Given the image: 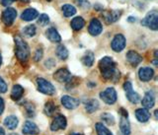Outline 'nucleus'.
Returning <instances> with one entry per match:
<instances>
[{"instance_id": "17", "label": "nucleus", "mask_w": 158, "mask_h": 135, "mask_svg": "<svg viewBox=\"0 0 158 135\" xmlns=\"http://www.w3.org/2000/svg\"><path fill=\"white\" fill-rule=\"evenodd\" d=\"M61 104L63 107L68 109H73L79 106V101L77 99H74L69 96H63L61 98Z\"/></svg>"}, {"instance_id": "32", "label": "nucleus", "mask_w": 158, "mask_h": 135, "mask_svg": "<svg viewBox=\"0 0 158 135\" xmlns=\"http://www.w3.org/2000/svg\"><path fill=\"white\" fill-rule=\"evenodd\" d=\"M73 1L79 8H81V9L90 8V3H89L88 0H73Z\"/></svg>"}, {"instance_id": "9", "label": "nucleus", "mask_w": 158, "mask_h": 135, "mask_svg": "<svg viewBox=\"0 0 158 135\" xmlns=\"http://www.w3.org/2000/svg\"><path fill=\"white\" fill-rule=\"evenodd\" d=\"M66 118L65 117L61 116V114H58L56 117H54L53 121L51 124V129L52 131H57V130H60V129H64L66 127Z\"/></svg>"}, {"instance_id": "10", "label": "nucleus", "mask_w": 158, "mask_h": 135, "mask_svg": "<svg viewBox=\"0 0 158 135\" xmlns=\"http://www.w3.org/2000/svg\"><path fill=\"white\" fill-rule=\"evenodd\" d=\"M122 15V11L118 10H108L103 13V17L107 24H112L117 22Z\"/></svg>"}, {"instance_id": "30", "label": "nucleus", "mask_w": 158, "mask_h": 135, "mask_svg": "<svg viewBox=\"0 0 158 135\" xmlns=\"http://www.w3.org/2000/svg\"><path fill=\"white\" fill-rule=\"evenodd\" d=\"M36 31H37V29H36V26H35V25H29V26H26L23 29L24 35L29 38L34 37L35 35H36Z\"/></svg>"}, {"instance_id": "6", "label": "nucleus", "mask_w": 158, "mask_h": 135, "mask_svg": "<svg viewBox=\"0 0 158 135\" xmlns=\"http://www.w3.org/2000/svg\"><path fill=\"white\" fill-rule=\"evenodd\" d=\"M112 49L116 52H121L126 47V38L122 34H118L114 37L112 43H111Z\"/></svg>"}, {"instance_id": "23", "label": "nucleus", "mask_w": 158, "mask_h": 135, "mask_svg": "<svg viewBox=\"0 0 158 135\" xmlns=\"http://www.w3.org/2000/svg\"><path fill=\"white\" fill-rule=\"evenodd\" d=\"M23 94H24V88L22 86H20V85H14L11 92V98L14 101H18V100L21 99Z\"/></svg>"}, {"instance_id": "15", "label": "nucleus", "mask_w": 158, "mask_h": 135, "mask_svg": "<svg viewBox=\"0 0 158 135\" xmlns=\"http://www.w3.org/2000/svg\"><path fill=\"white\" fill-rule=\"evenodd\" d=\"M141 104L146 109L151 108L154 107V104H155V95H154V93H153L152 91L147 92L145 94L144 98L142 99Z\"/></svg>"}, {"instance_id": "19", "label": "nucleus", "mask_w": 158, "mask_h": 135, "mask_svg": "<svg viewBox=\"0 0 158 135\" xmlns=\"http://www.w3.org/2000/svg\"><path fill=\"white\" fill-rule=\"evenodd\" d=\"M135 117L140 122H146L150 118V112L146 108H138L135 111Z\"/></svg>"}, {"instance_id": "43", "label": "nucleus", "mask_w": 158, "mask_h": 135, "mask_svg": "<svg viewBox=\"0 0 158 135\" xmlns=\"http://www.w3.org/2000/svg\"><path fill=\"white\" fill-rule=\"evenodd\" d=\"M71 135H83V134H80V133H72Z\"/></svg>"}, {"instance_id": "40", "label": "nucleus", "mask_w": 158, "mask_h": 135, "mask_svg": "<svg viewBox=\"0 0 158 135\" xmlns=\"http://www.w3.org/2000/svg\"><path fill=\"white\" fill-rule=\"evenodd\" d=\"M0 135H5V130L0 126Z\"/></svg>"}, {"instance_id": "13", "label": "nucleus", "mask_w": 158, "mask_h": 135, "mask_svg": "<svg viewBox=\"0 0 158 135\" xmlns=\"http://www.w3.org/2000/svg\"><path fill=\"white\" fill-rule=\"evenodd\" d=\"M127 60L131 66H137L142 61V56L135 51H130L127 53Z\"/></svg>"}, {"instance_id": "34", "label": "nucleus", "mask_w": 158, "mask_h": 135, "mask_svg": "<svg viewBox=\"0 0 158 135\" xmlns=\"http://www.w3.org/2000/svg\"><path fill=\"white\" fill-rule=\"evenodd\" d=\"M102 118L104 121L109 124V125H113V124L115 123V118H114V117L111 113H104L102 116Z\"/></svg>"}, {"instance_id": "27", "label": "nucleus", "mask_w": 158, "mask_h": 135, "mask_svg": "<svg viewBox=\"0 0 158 135\" xmlns=\"http://www.w3.org/2000/svg\"><path fill=\"white\" fill-rule=\"evenodd\" d=\"M98 108H99V103H98V101H96V100L92 99V100H89V101L86 102L85 108L89 113H92L95 111H97Z\"/></svg>"}, {"instance_id": "24", "label": "nucleus", "mask_w": 158, "mask_h": 135, "mask_svg": "<svg viewBox=\"0 0 158 135\" xmlns=\"http://www.w3.org/2000/svg\"><path fill=\"white\" fill-rule=\"evenodd\" d=\"M4 125L8 129H15L18 125V118L14 116L7 117L4 121Z\"/></svg>"}, {"instance_id": "44", "label": "nucleus", "mask_w": 158, "mask_h": 135, "mask_svg": "<svg viewBox=\"0 0 158 135\" xmlns=\"http://www.w3.org/2000/svg\"><path fill=\"white\" fill-rule=\"evenodd\" d=\"M10 135H18V134H15V133H12V134H10Z\"/></svg>"}, {"instance_id": "37", "label": "nucleus", "mask_w": 158, "mask_h": 135, "mask_svg": "<svg viewBox=\"0 0 158 135\" xmlns=\"http://www.w3.org/2000/svg\"><path fill=\"white\" fill-rule=\"evenodd\" d=\"M14 1H15V0H1V4L3 5V6H5V7H8L11 4H13Z\"/></svg>"}, {"instance_id": "35", "label": "nucleus", "mask_w": 158, "mask_h": 135, "mask_svg": "<svg viewBox=\"0 0 158 135\" xmlns=\"http://www.w3.org/2000/svg\"><path fill=\"white\" fill-rule=\"evenodd\" d=\"M42 57H43V49L42 48H38L36 51V52H35V54H34V60L38 62V61L41 60Z\"/></svg>"}, {"instance_id": "2", "label": "nucleus", "mask_w": 158, "mask_h": 135, "mask_svg": "<svg viewBox=\"0 0 158 135\" xmlns=\"http://www.w3.org/2000/svg\"><path fill=\"white\" fill-rule=\"evenodd\" d=\"M14 41H15V47H16V48H15V52H16L17 58L22 63L27 62L29 59V56H30V49H29L27 43L19 36L15 37Z\"/></svg>"}, {"instance_id": "33", "label": "nucleus", "mask_w": 158, "mask_h": 135, "mask_svg": "<svg viewBox=\"0 0 158 135\" xmlns=\"http://www.w3.org/2000/svg\"><path fill=\"white\" fill-rule=\"evenodd\" d=\"M49 22V17L48 15L47 14H42L39 16V19H38V24H40L41 26H46L48 25Z\"/></svg>"}, {"instance_id": "26", "label": "nucleus", "mask_w": 158, "mask_h": 135, "mask_svg": "<svg viewBox=\"0 0 158 135\" xmlns=\"http://www.w3.org/2000/svg\"><path fill=\"white\" fill-rule=\"evenodd\" d=\"M94 60H95V57H94V54L91 51H87L85 54H84V56L82 57V63L88 67L93 65Z\"/></svg>"}, {"instance_id": "16", "label": "nucleus", "mask_w": 158, "mask_h": 135, "mask_svg": "<svg viewBox=\"0 0 158 135\" xmlns=\"http://www.w3.org/2000/svg\"><path fill=\"white\" fill-rule=\"evenodd\" d=\"M22 131L25 135H36L40 132L37 124L34 123L33 121H30L25 122Z\"/></svg>"}, {"instance_id": "22", "label": "nucleus", "mask_w": 158, "mask_h": 135, "mask_svg": "<svg viewBox=\"0 0 158 135\" xmlns=\"http://www.w3.org/2000/svg\"><path fill=\"white\" fill-rule=\"evenodd\" d=\"M70 25L74 31H80V30L85 26V21H84V19L82 17L78 16V17H75L72 19Z\"/></svg>"}, {"instance_id": "8", "label": "nucleus", "mask_w": 158, "mask_h": 135, "mask_svg": "<svg viewBox=\"0 0 158 135\" xmlns=\"http://www.w3.org/2000/svg\"><path fill=\"white\" fill-rule=\"evenodd\" d=\"M123 89H125V91L127 92V98L131 103L137 104L138 102H139V100H140L139 95H138L137 93H135V92H133L132 84L131 82L127 81V82H126L125 84H123Z\"/></svg>"}, {"instance_id": "20", "label": "nucleus", "mask_w": 158, "mask_h": 135, "mask_svg": "<svg viewBox=\"0 0 158 135\" xmlns=\"http://www.w3.org/2000/svg\"><path fill=\"white\" fill-rule=\"evenodd\" d=\"M47 37L51 42L52 43H60L61 42V37L58 34L54 28H49L47 31Z\"/></svg>"}, {"instance_id": "12", "label": "nucleus", "mask_w": 158, "mask_h": 135, "mask_svg": "<svg viewBox=\"0 0 158 135\" xmlns=\"http://www.w3.org/2000/svg\"><path fill=\"white\" fill-rule=\"evenodd\" d=\"M53 78L56 79L57 82H60V83L65 82L66 83L68 80L71 78V74H70V72H69L67 69L60 68V69H58L57 71L53 74Z\"/></svg>"}, {"instance_id": "7", "label": "nucleus", "mask_w": 158, "mask_h": 135, "mask_svg": "<svg viewBox=\"0 0 158 135\" xmlns=\"http://www.w3.org/2000/svg\"><path fill=\"white\" fill-rule=\"evenodd\" d=\"M17 17V11L14 8L8 7L2 13V21L6 26H11Z\"/></svg>"}, {"instance_id": "4", "label": "nucleus", "mask_w": 158, "mask_h": 135, "mask_svg": "<svg viewBox=\"0 0 158 135\" xmlns=\"http://www.w3.org/2000/svg\"><path fill=\"white\" fill-rule=\"evenodd\" d=\"M37 83H38V90L41 93L48 95V96H52V95L56 93V89H54L53 85L51 82L47 81L46 79L38 78Z\"/></svg>"}, {"instance_id": "18", "label": "nucleus", "mask_w": 158, "mask_h": 135, "mask_svg": "<svg viewBox=\"0 0 158 135\" xmlns=\"http://www.w3.org/2000/svg\"><path fill=\"white\" fill-rule=\"evenodd\" d=\"M37 17H39V12L34 8L26 9L21 15L22 20H24V21H27V22L32 21V20H35Z\"/></svg>"}, {"instance_id": "28", "label": "nucleus", "mask_w": 158, "mask_h": 135, "mask_svg": "<svg viewBox=\"0 0 158 135\" xmlns=\"http://www.w3.org/2000/svg\"><path fill=\"white\" fill-rule=\"evenodd\" d=\"M56 55L59 59H61V60H65V59L68 57V51L67 48L60 44V46H58L56 47Z\"/></svg>"}, {"instance_id": "5", "label": "nucleus", "mask_w": 158, "mask_h": 135, "mask_svg": "<svg viewBox=\"0 0 158 135\" xmlns=\"http://www.w3.org/2000/svg\"><path fill=\"white\" fill-rule=\"evenodd\" d=\"M100 97L102 99V101L105 104H114L117 101V92L114 88L109 87L105 90V91H103L100 94Z\"/></svg>"}, {"instance_id": "3", "label": "nucleus", "mask_w": 158, "mask_h": 135, "mask_svg": "<svg viewBox=\"0 0 158 135\" xmlns=\"http://www.w3.org/2000/svg\"><path fill=\"white\" fill-rule=\"evenodd\" d=\"M141 25L153 30V31H156L158 29V12L156 10H152L148 13L141 21Z\"/></svg>"}, {"instance_id": "14", "label": "nucleus", "mask_w": 158, "mask_h": 135, "mask_svg": "<svg viewBox=\"0 0 158 135\" xmlns=\"http://www.w3.org/2000/svg\"><path fill=\"white\" fill-rule=\"evenodd\" d=\"M138 76H139V79L143 82L150 81L152 77L154 76V71H153V69L150 67H142L139 69Z\"/></svg>"}, {"instance_id": "1", "label": "nucleus", "mask_w": 158, "mask_h": 135, "mask_svg": "<svg viewBox=\"0 0 158 135\" xmlns=\"http://www.w3.org/2000/svg\"><path fill=\"white\" fill-rule=\"evenodd\" d=\"M99 68L101 70L102 76L106 80L117 81L120 78V71L116 69V62L110 56L103 57L99 62Z\"/></svg>"}, {"instance_id": "42", "label": "nucleus", "mask_w": 158, "mask_h": 135, "mask_svg": "<svg viewBox=\"0 0 158 135\" xmlns=\"http://www.w3.org/2000/svg\"><path fill=\"white\" fill-rule=\"evenodd\" d=\"M20 1H22V2H29L30 0H20Z\"/></svg>"}, {"instance_id": "11", "label": "nucleus", "mask_w": 158, "mask_h": 135, "mask_svg": "<svg viewBox=\"0 0 158 135\" xmlns=\"http://www.w3.org/2000/svg\"><path fill=\"white\" fill-rule=\"evenodd\" d=\"M88 31H89V33H90V35H92V36H98V35H100L103 31L102 23L96 18L92 19L90 24H89Z\"/></svg>"}, {"instance_id": "31", "label": "nucleus", "mask_w": 158, "mask_h": 135, "mask_svg": "<svg viewBox=\"0 0 158 135\" xmlns=\"http://www.w3.org/2000/svg\"><path fill=\"white\" fill-rule=\"evenodd\" d=\"M56 107L54 106V104L52 102H48L46 104V106H44V112H46V113L48 117H52V114L56 112Z\"/></svg>"}, {"instance_id": "38", "label": "nucleus", "mask_w": 158, "mask_h": 135, "mask_svg": "<svg viewBox=\"0 0 158 135\" xmlns=\"http://www.w3.org/2000/svg\"><path fill=\"white\" fill-rule=\"evenodd\" d=\"M4 111V101H3V99L0 97V114H2Z\"/></svg>"}, {"instance_id": "45", "label": "nucleus", "mask_w": 158, "mask_h": 135, "mask_svg": "<svg viewBox=\"0 0 158 135\" xmlns=\"http://www.w3.org/2000/svg\"><path fill=\"white\" fill-rule=\"evenodd\" d=\"M47 1H48V2H51V1H52V0H47Z\"/></svg>"}, {"instance_id": "39", "label": "nucleus", "mask_w": 158, "mask_h": 135, "mask_svg": "<svg viewBox=\"0 0 158 135\" xmlns=\"http://www.w3.org/2000/svg\"><path fill=\"white\" fill-rule=\"evenodd\" d=\"M135 20H136V19H135V17H131H131H128L127 21H128V22H131V23H133V22H135Z\"/></svg>"}, {"instance_id": "36", "label": "nucleus", "mask_w": 158, "mask_h": 135, "mask_svg": "<svg viewBox=\"0 0 158 135\" xmlns=\"http://www.w3.org/2000/svg\"><path fill=\"white\" fill-rule=\"evenodd\" d=\"M7 91V85L4 80L0 77V93H5Z\"/></svg>"}, {"instance_id": "21", "label": "nucleus", "mask_w": 158, "mask_h": 135, "mask_svg": "<svg viewBox=\"0 0 158 135\" xmlns=\"http://www.w3.org/2000/svg\"><path fill=\"white\" fill-rule=\"evenodd\" d=\"M120 128L123 135H130L131 126H130V122L127 121V117H122L120 121Z\"/></svg>"}, {"instance_id": "25", "label": "nucleus", "mask_w": 158, "mask_h": 135, "mask_svg": "<svg viewBox=\"0 0 158 135\" xmlns=\"http://www.w3.org/2000/svg\"><path fill=\"white\" fill-rule=\"evenodd\" d=\"M61 10H62L63 16L66 17V18L71 17V16H73V15L76 14V8L70 4H64L61 7Z\"/></svg>"}, {"instance_id": "41", "label": "nucleus", "mask_w": 158, "mask_h": 135, "mask_svg": "<svg viewBox=\"0 0 158 135\" xmlns=\"http://www.w3.org/2000/svg\"><path fill=\"white\" fill-rule=\"evenodd\" d=\"M1 64H2V56H1V54H0V66H1Z\"/></svg>"}, {"instance_id": "29", "label": "nucleus", "mask_w": 158, "mask_h": 135, "mask_svg": "<svg viewBox=\"0 0 158 135\" xmlns=\"http://www.w3.org/2000/svg\"><path fill=\"white\" fill-rule=\"evenodd\" d=\"M95 127H96V131L98 135H113V133L109 130L106 126L103 125V123H100V122L96 123Z\"/></svg>"}]
</instances>
